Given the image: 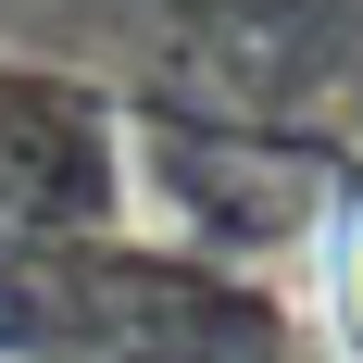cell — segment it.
Segmentation results:
<instances>
[{
  "label": "cell",
  "instance_id": "obj_1",
  "mask_svg": "<svg viewBox=\"0 0 363 363\" xmlns=\"http://www.w3.org/2000/svg\"><path fill=\"white\" fill-rule=\"evenodd\" d=\"M301 289H313V326L338 338V363H363V188L313 213V251H301Z\"/></svg>",
  "mask_w": 363,
  "mask_h": 363
}]
</instances>
